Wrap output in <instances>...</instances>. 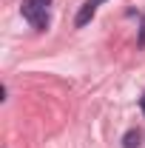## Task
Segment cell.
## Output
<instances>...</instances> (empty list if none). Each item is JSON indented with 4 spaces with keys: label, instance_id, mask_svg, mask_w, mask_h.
Instances as JSON below:
<instances>
[{
    "label": "cell",
    "instance_id": "6da1fadb",
    "mask_svg": "<svg viewBox=\"0 0 145 148\" xmlns=\"http://www.w3.org/2000/svg\"><path fill=\"white\" fill-rule=\"evenodd\" d=\"M49 6H51V0H26L20 12H23V17L31 23V29L46 32L49 23H51V17H49Z\"/></svg>",
    "mask_w": 145,
    "mask_h": 148
},
{
    "label": "cell",
    "instance_id": "7a4b0ae2",
    "mask_svg": "<svg viewBox=\"0 0 145 148\" xmlns=\"http://www.w3.org/2000/svg\"><path fill=\"white\" fill-rule=\"evenodd\" d=\"M100 3H103V0H85V3H83V9H80V14H77V20H74V26H77V29H83V26L94 17V12H97V6H100Z\"/></svg>",
    "mask_w": 145,
    "mask_h": 148
},
{
    "label": "cell",
    "instance_id": "3957f363",
    "mask_svg": "<svg viewBox=\"0 0 145 148\" xmlns=\"http://www.w3.org/2000/svg\"><path fill=\"white\" fill-rule=\"evenodd\" d=\"M140 140H142V134H140V131H128L125 140H122V145H125V148H137V145H140Z\"/></svg>",
    "mask_w": 145,
    "mask_h": 148
},
{
    "label": "cell",
    "instance_id": "277c9868",
    "mask_svg": "<svg viewBox=\"0 0 145 148\" xmlns=\"http://www.w3.org/2000/svg\"><path fill=\"white\" fill-rule=\"evenodd\" d=\"M140 46H145V17H142V29H140Z\"/></svg>",
    "mask_w": 145,
    "mask_h": 148
},
{
    "label": "cell",
    "instance_id": "5b68a950",
    "mask_svg": "<svg viewBox=\"0 0 145 148\" xmlns=\"http://www.w3.org/2000/svg\"><path fill=\"white\" fill-rule=\"evenodd\" d=\"M140 108H142V114H145V94L140 97Z\"/></svg>",
    "mask_w": 145,
    "mask_h": 148
}]
</instances>
